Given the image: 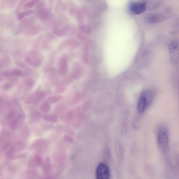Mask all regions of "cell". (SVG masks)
Listing matches in <instances>:
<instances>
[{
    "instance_id": "obj_1",
    "label": "cell",
    "mask_w": 179,
    "mask_h": 179,
    "mask_svg": "<svg viewBox=\"0 0 179 179\" xmlns=\"http://www.w3.org/2000/svg\"><path fill=\"white\" fill-rule=\"evenodd\" d=\"M25 60L28 64L35 68L41 66L43 61V57L41 54L36 51H31L25 57Z\"/></svg>"
},
{
    "instance_id": "obj_2",
    "label": "cell",
    "mask_w": 179,
    "mask_h": 179,
    "mask_svg": "<svg viewBox=\"0 0 179 179\" xmlns=\"http://www.w3.org/2000/svg\"><path fill=\"white\" fill-rule=\"evenodd\" d=\"M36 15L37 18L42 22H45L49 18L50 11L46 7L43 1H39L36 6Z\"/></svg>"
},
{
    "instance_id": "obj_3",
    "label": "cell",
    "mask_w": 179,
    "mask_h": 179,
    "mask_svg": "<svg viewBox=\"0 0 179 179\" xmlns=\"http://www.w3.org/2000/svg\"><path fill=\"white\" fill-rule=\"evenodd\" d=\"M158 143L159 148L162 151H165L168 148L169 136L166 128H161L159 130L157 135Z\"/></svg>"
},
{
    "instance_id": "obj_4",
    "label": "cell",
    "mask_w": 179,
    "mask_h": 179,
    "mask_svg": "<svg viewBox=\"0 0 179 179\" xmlns=\"http://www.w3.org/2000/svg\"><path fill=\"white\" fill-rule=\"evenodd\" d=\"M69 26L64 21L58 19L54 23L53 30L54 33L59 36H64L68 33Z\"/></svg>"
},
{
    "instance_id": "obj_5",
    "label": "cell",
    "mask_w": 179,
    "mask_h": 179,
    "mask_svg": "<svg viewBox=\"0 0 179 179\" xmlns=\"http://www.w3.org/2000/svg\"><path fill=\"white\" fill-rule=\"evenodd\" d=\"M96 176L97 179H109V169L106 164L101 163L98 165L96 169Z\"/></svg>"
},
{
    "instance_id": "obj_6",
    "label": "cell",
    "mask_w": 179,
    "mask_h": 179,
    "mask_svg": "<svg viewBox=\"0 0 179 179\" xmlns=\"http://www.w3.org/2000/svg\"><path fill=\"white\" fill-rule=\"evenodd\" d=\"M58 70L62 76L66 75L68 72V58L66 55H63L59 58L58 62Z\"/></svg>"
},
{
    "instance_id": "obj_7",
    "label": "cell",
    "mask_w": 179,
    "mask_h": 179,
    "mask_svg": "<svg viewBox=\"0 0 179 179\" xmlns=\"http://www.w3.org/2000/svg\"><path fill=\"white\" fill-rule=\"evenodd\" d=\"M146 9V3L144 2H136L132 3L130 6V10L135 14H141Z\"/></svg>"
},
{
    "instance_id": "obj_8",
    "label": "cell",
    "mask_w": 179,
    "mask_h": 179,
    "mask_svg": "<svg viewBox=\"0 0 179 179\" xmlns=\"http://www.w3.org/2000/svg\"><path fill=\"white\" fill-rule=\"evenodd\" d=\"M46 93L43 91L35 92L28 97V101L30 104H38L45 97Z\"/></svg>"
},
{
    "instance_id": "obj_9",
    "label": "cell",
    "mask_w": 179,
    "mask_h": 179,
    "mask_svg": "<svg viewBox=\"0 0 179 179\" xmlns=\"http://www.w3.org/2000/svg\"><path fill=\"white\" fill-rule=\"evenodd\" d=\"M41 30V26L39 25L33 24L26 28L23 31L22 33L25 36H32L40 33Z\"/></svg>"
},
{
    "instance_id": "obj_10",
    "label": "cell",
    "mask_w": 179,
    "mask_h": 179,
    "mask_svg": "<svg viewBox=\"0 0 179 179\" xmlns=\"http://www.w3.org/2000/svg\"><path fill=\"white\" fill-rule=\"evenodd\" d=\"M34 19L32 17H29L22 20L19 24V28L17 31L16 33L22 32L23 31L32 25L34 24Z\"/></svg>"
},
{
    "instance_id": "obj_11",
    "label": "cell",
    "mask_w": 179,
    "mask_h": 179,
    "mask_svg": "<svg viewBox=\"0 0 179 179\" xmlns=\"http://www.w3.org/2000/svg\"><path fill=\"white\" fill-rule=\"evenodd\" d=\"M80 45V43L78 40L71 38L63 42L59 45L58 50L59 51H61L65 47L76 48L78 47Z\"/></svg>"
},
{
    "instance_id": "obj_12",
    "label": "cell",
    "mask_w": 179,
    "mask_h": 179,
    "mask_svg": "<svg viewBox=\"0 0 179 179\" xmlns=\"http://www.w3.org/2000/svg\"><path fill=\"white\" fill-rule=\"evenodd\" d=\"M178 42L176 41L172 42L169 46V51L170 53L172 54L171 55L172 57L171 59L174 63H176L177 62V59H178V58L177 57V56L178 57V55H177V51H178Z\"/></svg>"
},
{
    "instance_id": "obj_13",
    "label": "cell",
    "mask_w": 179,
    "mask_h": 179,
    "mask_svg": "<svg viewBox=\"0 0 179 179\" xmlns=\"http://www.w3.org/2000/svg\"><path fill=\"white\" fill-rule=\"evenodd\" d=\"M3 76L5 78H9L11 77H19L24 76L25 73L18 69H15L11 70L5 71L2 73Z\"/></svg>"
},
{
    "instance_id": "obj_14",
    "label": "cell",
    "mask_w": 179,
    "mask_h": 179,
    "mask_svg": "<svg viewBox=\"0 0 179 179\" xmlns=\"http://www.w3.org/2000/svg\"><path fill=\"white\" fill-rule=\"evenodd\" d=\"M162 20V17L156 13H151L148 14L146 17V22L150 24H155L160 22Z\"/></svg>"
},
{
    "instance_id": "obj_15",
    "label": "cell",
    "mask_w": 179,
    "mask_h": 179,
    "mask_svg": "<svg viewBox=\"0 0 179 179\" xmlns=\"http://www.w3.org/2000/svg\"><path fill=\"white\" fill-rule=\"evenodd\" d=\"M74 70L72 73V77L73 79L78 80L80 78L82 73V69L80 65L78 63L74 65Z\"/></svg>"
},
{
    "instance_id": "obj_16",
    "label": "cell",
    "mask_w": 179,
    "mask_h": 179,
    "mask_svg": "<svg viewBox=\"0 0 179 179\" xmlns=\"http://www.w3.org/2000/svg\"><path fill=\"white\" fill-rule=\"evenodd\" d=\"M83 53V61L84 64H87L89 59V48L87 43H86L84 46Z\"/></svg>"
},
{
    "instance_id": "obj_17",
    "label": "cell",
    "mask_w": 179,
    "mask_h": 179,
    "mask_svg": "<svg viewBox=\"0 0 179 179\" xmlns=\"http://www.w3.org/2000/svg\"><path fill=\"white\" fill-rule=\"evenodd\" d=\"M147 106V104L145 98L144 96L142 95L138 101V111L140 113L143 112Z\"/></svg>"
},
{
    "instance_id": "obj_18",
    "label": "cell",
    "mask_w": 179,
    "mask_h": 179,
    "mask_svg": "<svg viewBox=\"0 0 179 179\" xmlns=\"http://www.w3.org/2000/svg\"><path fill=\"white\" fill-rule=\"evenodd\" d=\"M17 1H2L1 8L4 9H6L12 8L16 5Z\"/></svg>"
},
{
    "instance_id": "obj_19",
    "label": "cell",
    "mask_w": 179,
    "mask_h": 179,
    "mask_svg": "<svg viewBox=\"0 0 179 179\" xmlns=\"http://www.w3.org/2000/svg\"><path fill=\"white\" fill-rule=\"evenodd\" d=\"M55 39V37L53 35L51 34H49L47 36V38H46L43 42V47L45 49H49L51 47V45H52V40Z\"/></svg>"
},
{
    "instance_id": "obj_20",
    "label": "cell",
    "mask_w": 179,
    "mask_h": 179,
    "mask_svg": "<svg viewBox=\"0 0 179 179\" xmlns=\"http://www.w3.org/2000/svg\"><path fill=\"white\" fill-rule=\"evenodd\" d=\"M33 12L34 11L33 9H29L19 12L17 14V19L19 21H22L26 17L32 14Z\"/></svg>"
},
{
    "instance_id": "obj_21",
    "label": "cell",
    "mask_w": 179,
    "mask_h": 179,
    "mask_svg": "<svg viewBox=\"0 0 179 179\" xmlns=\"http://www.w3.org/2000/svg\"><path fill=\"white\" fill-rule=\"evenodd\" d=\"M41 115L39 112L34 111L31 113L30 120L33 123H36L41 118Z\"/></svg>"
},
{
    "instance_id": "obj_22",
    "label": "cell",
    "mask_w": 179,
    "mask_h": 179,
    "mask_svg": "<svg viewBox=\"0 0 179 179\" xmlns=\"http://www.w3.org/2000/svg\"><path fill=\"white\" fill-rule=\"evenodd\" d=\"M51 107L50 104L47 101L42 103L40 107V110L41 112L45 114L49 113L51 111Z\"/></svg>"
},
{
    "instance_id": "obj_23",
    "label": "cell",
    "mask_w": 179,
    "mask_h": 179,
    "mask_svg": "<svg viewBox=\"0 0 179 179\" xmlns=\"http://www.w3.org/2000/svg\"><path fill=\"white\" fill-rule=\"evenodd\" d=\"M42 118L46 121L51 123H56L58 120L57 117L54 115H45L42 117Z\"/></svg>"
},
{
    "instance_id": "obj_24",
    "label": "cell",
    "mask_w": 179,
    "mask_h": 179,
    "mask_svg": "<svg viewBox=\"0 0 179 179\" xmlns=\"http://www.w3.org/2000/svg\"><path fill=\"white\" fill-rule=\"evenodd\" d=\"M39 1L37 0H32L28 1H27L23 5L22 8L23 9H27L32 8L34 6L36 5Z\"/></svg>"
},
{
    "instance_id": "obj_25",
    "label": "cell",
    "mask_w": 179,
    "mask_h": 179,
    "mask_svg": "<svg viewBox=\"0 0 179 179\" xmlns=\"http://www.w3.org/2000/svg\"><path fill=\"white\" fill-rule=\"evenodd\" d=\"M142 95L145 97L147 103V106L149 105L153 100V93L151 91H145L142 94Z\"/></svg>"
},
{
    "instance_id": "obj_26",
    "label": "cell",
    "mask_w": 179,
    "mask_h": 179,
    "mask_svg": "<svg viewBox=\"0 0 179 179\" xmlns=\"http://www.w3.org/2000/svg\"><path fill=\"white\" fill-rule=\"evenodd\" d=\"M63 97L62 96H51L48 97L46 100V101L49 103H53L60 101L63 99Z\"/></svg>"
},
{
    "instance_id": "obj_27",
    "label": "cell",
    "mask_w": 179,
    "mask_h": 179,
    "mask_svg": "<svg viewBox=\"0 0 179 179\" xmlns=\"http://www.w3.org/2000/svg\"><path fill=\"white\" fill-rule=\"evenodd\" d=\"M80 30L86 34H89L91 31V28L88 24H81L79 25Z\"/></svg>"
},
{
    "instance_id": "obj_28",
    "label": "cell",
    "mask_w": 179,
    "mask_h": 179,
    "mask_svg": "<svg viewBox=\"0 0 179 179\" xmlns=\"http://www.w3.org/2000/svg\"><path fill=\"white\" fill-rule=\"evenodd\" d=\"M25 147V145L24 143L21 142H17L13 146L12 148L14 150L15 152L17 151H21L24 149Z\"/></svg>"
},
{
    "instance_id": "obj_29",
    "label": "cell",
    "mask_w": 179,
    "mask_h": 179,
    "mask_svg": "<svg viewBox=\"0 0 179 179\" xmlns=\"http://www.w3.org/2000/svg\"><path fill=\"white\" fill-rule=\"evenodd\" d=\"M10 59L9 57L5 56L0 60V67L7 66L10 63Z\"/></svg>"
},
{
    "instance_id": "obj_30",
    "label": "cell",
    "mask_w": 179,
    "mask_h": 179,
    "mask_svg": "<svg viewBox=\"0 0 179 179\" xmlns=\"http://www.w3.org/2000/svg\"><path fill=\"white\" fill-rule=\"evenodd\" d=\"M15 118L16 119L19 127V126L23 124V123L24 122L25 119V115L24 113H21Z\"/></svg>"
},
{
    "instance_id": "obj_31",
    "label": "cell",
    "mask_w": 179,
    "mask_h": 179,
    "mask_svg": "<svg viewBox=\"0 0 179 179\" xmlns=\"http://www.w3.org/2000/svg\"><path fill=\"white\" fill-rule=\"evenodd\" d=\"M66 88L67 86L61 83L58 86L56 91L58 93H62L65 91Z\"/></svg>"
},
{
    "instance_id": "obj_32",
    "label": "cell",
    "mask_w": 179,
    "mask_h": 179,
    "mask_svg": "<svg viewBox=\"0 0 179 179\" xmlns=\"http://www.w3.org/2000/svg\"><path fill=\"white\" fill-rule=\"evenodd\" d=\"M9 126L11 130H15L18 128V123H17L16 119L14 118L9 123Z\"/></svg>"
},
{
    "instance_id": "obj_33",
    "label": "cell",
    "mask_w": 179,
    "mask_h": 179,
    "mask_svg": "<svg viewBox=\"0 0 179 179\" xmlns=\"http://www.w3.org/2000/svg\"><path fill=\"white\" fill-rule=\"evenodd\" d=\"M35 83L34 80L32 78H28L25 80V83L28 88H32L34 85Z\"/></svg>"
},
{
    "instance_id": "obj_34",
    "label": "cell",
    "mask_w": 179,
    "mask_h": 179,
    "mask_svg": "<svg viewBox=\"0 0 179 179\" xmlns=\"http://www.w3.org/2000/svg\"><path fill=\"white\" fill-rule=\"evenodd\" d=\"M27 1H19L17 7L16 9H15V12L16 14H18L19 13V12L20 11L21 9L22 8L23 6Z\"/></svg>"
},
{
    "instance_id": "obj_35",
    "label": "cell",
    "mask_w": 179,
    "mask_h": 179,
    "mask_svg": "<svg viewBox=\"0 0 179 179\" xmlns=\"http://www.w3.org/2000/svg\"><path fill=\"white\" fill-rule=\"evenodd\" d=\"M16 115V112L14 110H11L9 112L7 116V119L8 120H12L14 119V117Z\"/></svg>"
},
{
    "instance_id": "obj_36",
    "label": "cell",
    "mask_w": 179,
    "mask_h": 179,
    "mask_svg": "<svg viewBox=\"0 0 179 179\" xmlns=\"http://www.w3.org/2000/svg\"><path fill=\"white\" fill-rule=\"evenodd\" d=\"M77 37L80 41L84 42L87 41L88 38L84 35L80 33H78L77 34Z\"/></svg>"
},
{
    "instance_id": "obj_37",
    "label": "cell",
    "mask_w": 179,
    "mask_h": 179,
    "mask_svg": "<svg viewBox=\"0 0 179 179\" xmlns=\"http://www.w3.org/2000/svg\"><path fill=\"white\" fill-rule=\"evenodd\" d=\"M15 64L17 67L20 68H26L27 67V65L22 61H16L15 62Z\"/></svg>"
},
{
    "instance_id": "obj_38",
    "label": "cell",
    "mask_w": 179,
    "mask_h": 179,
    "mask_svg": "<svg viewBox=\"0 0 179 179\" xmlns=\"http://www.w3.org/2000/svg\"><path fill=\"white\" fill-rule=\"evenodd\" d=\"M64 139L66 141L69 142H72L73 141V138L71 137L70 136H69L68 135H65L63 137Z\"/></svg>"
},
{
    "instance_id": "obj_39",
    "label": "cell",
    "mask_w": 179,
    "mask_h": 179,
    "mask_svg": "<svg viewBox=\"0 0 179 179\" xmlns=\"http://www.w3.org/2000/svg\"><path fill=\"white\" fill-rule=\"evenodd\" d=\"M81 99V95L80 93H77L75 96L74 101L75 103L78 102Z\"/></svg>"
},
{
    "instance_id": "obj_40",
    "label": "cell",
    "mask_w": 179,
    "mask_h": 179,
    "mask_svg": "<svg viewBox=\"0 0 179 179\" xmlns=\"http://www.w3.org/2000/svg\"><path fill=\"white\" fill-rule=\"evenodd\" d=\"M11 88V86L10 84H6L4 86V89L6 91H8L9 89H10Z\"/></svg>"
},
{
    "instance_id": "obj_41",
    "label": "cell",
    "mask_w": 179,
    "mask_h": 179,
    "mask_svg": "<svg viewBox=\"0 0 179 179\" xmlns=\"http://www.w3.org/2000/svg\"><path fill=\"white\" fill-rule=\"evenodd\" d=\"M2 104V101L1 100H0V108L1 107Z\"/></svg>"
},
{
    "instance_id": "obj_42",
    "label": "cell",
    "mask_w": 179,
    "mask_h": 179,
    "mask_svg": "<svg viewBox=\"0 0 179 179\" xmlns=\"http://www.w3.org/2000/svg\"><path fill=\"white\" fill-rule=\"evenodd\" d=\"M1 48H0V51H1Z\"/></svg>"
}]
</instances>
